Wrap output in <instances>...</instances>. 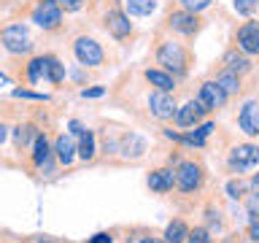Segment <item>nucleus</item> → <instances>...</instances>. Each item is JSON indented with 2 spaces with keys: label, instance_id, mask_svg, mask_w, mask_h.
I'll return each mask as SVG.
<instances>
[{
  "label": "nucleus",
  "instance_id": "obj_1",
  "mask_svg": "<svg viewBox=\"0 0 259 243\" xmlns=\"http://www.w3.org/2000/svg\"><path fill=\"white\" fill-rule=\"evenodd\" d=\"M189 49L184 44H178V40L167 38V40H159L157 46V65H162V70L170 73L173 78L178 76H186V70H189Z\"/></svg>",
  "mask_w": 259,
  "mask_h": 243
},
{
  "label": "nucleus",
  "instance_id": "obj_2",
  "mask_svg": "<svg viewBox=\"0 0 259 243\" xmlns=\"http://www.w3.org/2000/svg\"><path fill=\"white\" fill-rule=\"evenodd\" d=\"M176 170V189L184 194H197L205 186V168L197 159H184L178 162Z\"/></svg>",
  "mask_w": 259,
  "mask_h": 243
},
{
  "label": "nucleus",
  "instance_id": "obj_3",
  "mask_svg": "<svg viewBox=\"0 0 259 243\" xmlns=\"http://www.w3.org/2000/svg\"><path fill=\"white\" fill-rule=\"evenodd\" d=\"M0 44H3V49L8 54H16V57L32 52V35L24 24H8V27L0 32Z\"/></svg>",
  "mask_w": 259,
  "mask_h": 243
},
{
  "label": "nucleus",
  "instance_id": "obj_4",
  "mask_svg": "<svg viewBox=\"0 0 259 243\" xmlns=\"http://www.w3.org/2000/svg\"><path fill=\"white\" fill-rule=\"evenodd\" d=\"M256 165H259V149L254 143L235 146V149L230 151V157H227V168H230L232 173H238V176L254 173Z\"/></svg>",
  "mask_w": 259,
  "mask_h": 243
},
{
  "label": "nucleus",
  "instance_id": "obj_5",
  "mask_svg": "<svg viewBox=\"0 0 259 243\" xmlns=\"http://www.w3.org/2000/svg\"><path fill=\"white\" fill-rule=\"evenodd\" d=\"M73 54H76L78 65H84V68H100V65L105 62L103 46L89 35H78L76 40H73Z\"/></svg>",
  "mask_w": 259,
  "mask_h": 243
},
{
  "label": "nucleus",
  "instance_id": "obj_6",
  "mask_svg": "<svg viewBox=\"0 0 259 243\" xmlns=\"http://www.w3.org/2000/svg\"><path fill=\"white\" fill-rule=\"evenodd\" d=\"M32 22L38 24L40 30H60L62 27V8L54 3V0H40V3L32 8Z\"/></svg>",
  "mask_w": 259,
  "mask_h": 243
},
{
  "label": "nucleus",
  "instance_id": "obj_7",
  "mask_svg": "<svg viewBox=\"0 0 259 243\" xmlns=\"http://www.w3.org/2000/svg\"><path fill=\"white\" fill-rule=\"evenodd\" d=\"M167 30H173L178 32V35H186V38H192V35H197L200 27H202V19L197 14H192V11H184V8H178V11L173 14H167Z\"/></svg>",
  "mask_w": 259,
  "mask_h": 243
},
{
  "label": "nucleus",
  "instance_id": "obj_8",
  "mask_svg": "<svg viewBox=\"0 0 259 243\" xmlns=\"http://www.w3.org/2000/svg\"><path fill=\"white\" fill-rule=\"evenodd\" d=\"M205 113H208V108L202 105L197 97L194 100H189V103H184L181 108H176V113H173V122L181 130H192V127H197V125H202V119H205Z\"/></svg>",
  "mask_w": 259,
  "mask_h": 243
},
{
  "label": "nucleus",
  "instance_id": "obj_9",
  "mask_svg": "<svg viewBox=\"0 0 259 243\" xmlns=\"http://www.w3.org/2000/svg\"><path fill=\"white\" fill-rule=\"evenodd\" d=\"M235 40H238V49L243 54L254 57L259 52V22L256 19L243 22L238 27V32H235Z\"/></svg>",
  "mask_w": 259,
  "mask_h": 243
},
{
  "label": "nucleus",
  "instance_id": "obj_10",
  "mask_svg": "<svg viewBox=\"0 0 259 243\" xmlns=\"http://www.w3.org/2000/svg\"><path fill=\"white\" fill-rule=\"evenodd\" d=\"M105 30L111 32L116 40H124L133 35V22H130V16L121 11V8H111L108 14H105Z\"/></svg>",
  "mask_w": 259,
  "mask_h": 243
},
{
  "label": "nucleus",
  "instance_id": "obj_11",
  "mask_svg": "<svg viewBox=\"0 0 259 243\" xmlns=\"http://www.w3.org/2000/svg\"><path fill=\"white\" fill-rule=\"evenodd\" d=\"M176 108H178V105H176V100H173V95H170V92H159V89H154V92L149 95V111L159 122L173 119Z\"/></svg>",
  "mask_w": 259,
  "mask_h": 243
},
{
  "label": "nucleus",
  "instance_id": "obj_12",
  "mask_svg": "<svg viewBox=\"0 0 259 243\" xmlns=\"http://www.w3.org/2000/svg\"><path fill=\"white\" fill-rule=\"evenodd\" d=\"M30 157H32V165H35L38 170H52V143H49V135L46 133H38L35 141H32L30 146Z\"/></svg>",
  "mask_w": 259,
  "mask_h": 243
},
{
  "label": "nucleus",
  "instance_id": "obj_13",
  "mask_svg": "<svg viewBox=\"0 0 259 243\" xmlns=\"http://www.w3.org/2000/svg\"><path fill=\"white\" fill-rule=\"evenodd\" d=\"M222 65H224V70L235 73V76H246V73L254 70V62H251V57H248V54H243L238 46L227 49L224 57H222Z\"/></svg>",
  "mask_w": 259,
  "mask_h": 243
},
{
  "label": "nucleus",
  "instance_id": "obj_14",
  "mask_svg": "<svg viewBox=\"0 0 259 243\" xmlns=\"http://www.w3.org/2000/svg\"><path fill=\"white\" fill-rule=\"evenodd\" d=\"M146 186L154 192V194H167L176 189V170L173 168H157L151 170L149 178H146Z\"/></svg>",
  "mask_w": 259,
  "mask_h": 243
},
{
  "label": "nucleus",
  "instance_id": "obj_15",
  "mask_svg": "<svg viewBox=\"0 0 259 243\" xmlns=\"http://www.w3.org/2000/svg\"><path fill=\"white\" fill-rule=\"evenodd\" d=\"M197 100L205 105L208 111H222L224 105H227V95L219 89V84L213 78H208V81H202L200 84V95H197Z\"/></svg>",
  "mask_w": 259,
  "mask_h": 243
},
{
  "label": "nucleus",
  "instance_id": "obj_16",
  "mask_svg": "<svg viewBox=\"0 0 259 243\" xmlns=\"http://www.w3.org/2000/svg\"><path fill=\"white\" fill-rule=\"evenodd\" d=\"M238 127L248 138L259 135V105H256V100H246V103H243V108L238 111Z\"/></svg>",
  "mask_w": 259,
  "mask_h": 243
},
{
  "label": "nucleus",
  "instance_id": "obj_17",
  "mask_svg": "<svg viewBox=\"0 0 259 243\" xmlns=\"http://www.w3.org/2000/svg\"><path fill=\"white\" fill-rule=\"evenodd\" d=\"M52 151H54V157L62 168H70L73 159H76V141H73V135H65V133L57 135Z\"/></svg>",
  "mask_w": 259,
  "mask_h": 243
},
{
  "label": "nucleus",
  "instance_id": "obj_18",
  "mask_svg": "<svg viewBox=\"0 0 259 243\" xmlns=\"http://www.w3.org/2000/svg\"><path fill=\"white\" fill-rule=\"evenodd\" d=\"M119 154H121V159H141L146 154V141L135 133H127L119 141Z\"/></svg>",
  "mask_w": 259,
  "mask_h": 243
},
{
  "label": "nucleus",
  "instance_id": "obj_19",
  "mask_svg": "<svg viewBox=\"0 0 259 243\" xmlns=\"http://www.w3.org/2000/svg\"><path fill=\"white\" fill-rule=\"evenodd\" d=\"M143 78L149 81L154 89H159V92H173V89H176V78L170 76V73H165L162 68H149V70H143Z\"/></svg>",
  "mask_w": 259,
  "mask_h": 243
},
{
  "label": "nucleus",
  "instance_id": "obj_20",
  "mask_svg": "<svg viewBox=\"0 0 259 243\" xmlns=\"http://www.w3.org/2000/svg\"><path fill=\"white\" fill-rule=\"evenodd\" d=\"M38 133H40V130L35 125L14 127V146H16V151H30V146H32V141H35Z\"/></svg>",
  "mask_w": 259,
  "mask_h": 243
},
{
  "label": "nucleus",
  "instance_id": "obj_21",
  "mask_svg": "<svg viewBox=\"0 0 259 243\" xmlns=\"http://www.w3.org/2000/svg\"><path fill=\"white\" fill-rule=\"evenodd\" d=\"M95 151H97V146H95V133L92 130H81L78 133V143H76V157H81L84 162H92L95 159Z\"/></svg>",
  "mask_w": 259,
  "mask_h": 243
},
{
  "label": "nucleus",
  "instance_id": "obj_22",
  "mask_svg": "<svg viewBox=\"0 0 259 243\" xmlns=\"http://www.w3.org/2000/svg\"><path fill=\"white\" fill-rule=\"evenodd\" d=\"M213 81L219 84V89H222L227 97L243 92V81H240V76H235V73H230V70H219Z\"/></svg>",
  "mask_w": 259,
  "mask_h": 243
},
{
  "label": "nucleus",
  "instance_id": "obj_23",
  "mask_svg": "<svg viewBox=\"0 0 259 243\" xmlns=\"http://www.w3.org/2000/svg\"><path fill=\"white\" fill-rule=\"evenodd\" d=\"M186 232H189V224H186L184 219H173V222L165 227L162 240H165V243H184L186 240Z\"/></svg>",
  "mask_w": 259,
  "mask_h": 243
},
{
  "label": "nucleus",
  "instance_id": "obj_24",
  "mask_svg": "<svg viewBox=\"0 0 259 243\" xmlns=\"http://www.w3.org/2000/svg\"><path fill=\"white\" fill-rule=\"evenodd\" d=\"M30 84H40V81H49L46 78V54L44 57H32L27 62V70H24Z\"/></svg>",
  "mask_w": 259,
  "mask_h": 243
},
{
  "label": "nucleus",
  "instance_id": "obj_25",
  "mask_svg": "<svg viewBox=\"0 0 259 243\" xmlns=\"http://www.w3.org/2000/svg\"><path fill=\"white\" fill-rule=\"evenodd\" d=\"M157 11V0H124L127 16H149Z\"/></svg>",
  "mask_w": 259,
  "mask_h": 243
},
{
  "label": "nucleus",
  "instance_id": "obj_26",
  "mask_svg": "<svg viewBox=\"0 0 259 243\" xmlns=\"http://www.w3.org/2000/svg\"><path fill=\"white\" fill-rule=\"evenodd\" d=\"M46 78H49V84H54V87L65 81V65L60 62V57L46 54Z\"/></svg>",
  "mask_w": 259,
  "mask_h": 243
},
{
  "label": "nucleus",
  "instance_id": "obj_27",
  "mask_svg": "<svg viewBox=\"0 0 259 243\" xmlns=\"http://www.w3.org/2000/svg\"><path fill=\"white\" fill-rule=\"evenodd\" d=\"M124 243H165L162 238H157L151 230H146V227H135V230L127 232Z\"/></svg>",
  "mask_w": 259,
  "mask_h": 243
},
{
  "label": "nucleus",
  "instance_id": "obj_28",
  "mask_svg": "<svg viewBox=\"0 0 259 243\" xmlns=\"http://www.w3.org/2000/svg\"><path fill=\"white\" fill-rule=\"evenodd\" d=\"M227 192H230L232 200H243V197H246V192H248V186H246V181L238 176V178H232V181L227 184Z\"/></svg>",
  "mask_w": 259,
  "mask_h": 243
},
{
  "label": "nucleus",
  "instance_id": "obj_29",
  "mask_svg": "<svg viewBox=\"0 0 259 243\" xmlns=\"http://www.w3.org/2000/svg\"><path fill=\"white\" fill-rule=\"evenodd\" d=\"M184 243H210V232L208 227H189V232H186V240Z\"/></svg>",
  "mask_w": 259,
  "mask_h": 243
},
{
  "label": "nucleus",
  "instance_id": "obj_30",
  "mask_svg": "<svg viewBox=\"0 0 259 243\" xmlns=\"http://www.w3.org/2000/svg\"><path fill=\"white\" fill-rule=\"evenodd\" d=\"M213 3V0H178V6L184 8V11H192V14H200L205 11V8Z\"/></svg>",
  "mask_w": 259,
  "mask_h": 243
},
{
  "label": "nucleus",
  "instance_id": "obj_31",
  "mask_svg": "<svg viewBox=\"0 0 259 243\" xmlns=\"http://www.w3.org/2000/svg\"><path fill=\"white\" fill-rule=\"evenodd\" d=\"M232 8L238 14H243V16H251L254 8H256V0H232Z\"/></svg>",
  "mask_w": 259,
  "mask_h": 243
},
{
  "label": "nucleus",
  "instance_id": "obj_32",
  "mask_svg": "<svg viewBox=\"0 0 259 243\" xmlns=\"http://www.w3.org/2000/svg\"><path fill=\"white\" fill-rule=\"evenodd\" d=\"M14 97H27V100H49V95L44 92H30V89H14Z\"/></svg>",
  "mask_w": 259,
  "mask_h": 243
},
{
  "label": "nucleus",
  "instance_id": "obj_33",
  "mask_svg": "<svg viewBox=\"0 0 259 243\" xmlns=\"http://www.w3.org/2000/svg\"><path fill=\"white\" fill-rule=\"evenodd\" d=\"M248 240L259 243V219L256 216H248Z\"/></svg>",
  "mask_w": 259,
  "mask_h": 243
},
{
  "label": "nucleus",
  "instance_id": "obj_34",
  "mask_svg": "<svg viewBox=\"0 0 259 243\" xmlns=\"http://www.w3.org/2000/svg\"><path fill=\"white\" fill-rule=\"evenodd\" d=\"M57 6L62 8V11H81V6H84V0H54Z\"/></svg>",
  "mask_w": 259,
  "mask_h": 243
},
{
  "label": "nucleus",
  "instance_id": "obj_35",
  "mask_svg": "<svg viewBox=\"0 0 259 243\" xmlns=\"http://www.w3.org/2000/svg\"><path fill=\"white\" fill-rule=\"evenodd\" d=\"M87 243H113V232H97Z\"/></svg>",
  "mask_w": 259,
  "mask_h": 243
},
{
  "label": "nucleus",
  "instance_id": "obj_36",
  "mask_svg": "<svg viewBox=\"0 0 259 243\" xmlns=\"http://www.w3.org/2000/svg\"><path fill=\"white\" fill-rule=\"evenodd\" d=\"M105 95V89L103 87H92V89H81V97H100Z\"/></svg>",
  "mask_w": 259,
  "mask_h": 243
},
{
  "label": "nucleus",
  "instance_id": "obj_37",
  "mask_svg": "<svg viewBox=\"0 0 259 243\" xmlns=\"http://www.w3.org/2000/svg\"><path fill=\"white\" fill-rule=\"evenodd\" d=\"M6 138H8V125H6V122H0V146L6 143Z\"/></svg>",
  "mask_w": 259,
  "mask_h": 243
},
{
  "label": "nucleus",
  "instance_id": "obj_38",
  "mask_svg": "<svg viewBox=\"0 0 259 243\" xmlns=\"http://www.w3.org/2000/svg\"><path fill=\"white\" fill-rule=\"evenodd\" d=\"M70 130H73V135H78L84 127H81V122H76V119H73V122H70Z\"/></svg>",
  "mask_w": 259,
  "mask_h": 243
},
{
  "label": "nucleus",
  "instance_id": "obj_39",
  "mask_svg": "<svg viewBox=\"0 0 259 243\" xmlns=\"http://www.w3.org/2000/svg\"><path fill=\"white\" fill-rule=\"evenodd\" d=\"M38 243H57V240H52V238H40Z\"/></svg>",
  "mask_w": 259,
  "mask_h": 243
},
{
  "label": "nucleus",
  "instance_id": "obj_40",
  "mask_svg": "<svg viewBox=\"0 0 259 243\" xmlns=\"http://www.w3.org/2000/svg\"><path fill=\"white\" fill-rule=\"evenodd\" d=\"M210 243H213V240H210Z\"/></svg>",
  "mask_w": 259,
  "mask_h": 243
}]
</instances>
